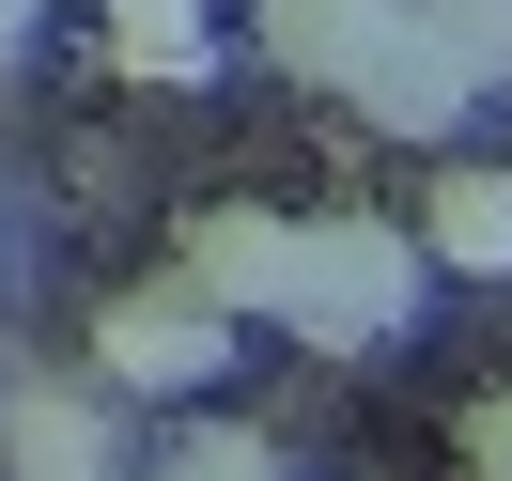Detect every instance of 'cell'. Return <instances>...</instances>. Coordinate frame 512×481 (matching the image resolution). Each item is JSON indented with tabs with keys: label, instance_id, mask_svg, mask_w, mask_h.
Masks as SVG:
<instances>
[{
	"label": "cell",
	"instance_id": "obj_3",
	"mask_svg": "<svg viewBox=\"0 0 512 481\" xmlns=\"http://www.w3.org/2000/svg\"><path fill=\"white\" fill-rule=\"evenodd\" d=\"M171 280L202 295L218 326H280V280H295V202H187L171 218Z\"/></svg>",
	"mask_w": 512,
	"mask_h": 481
},
{
	"label": "cell",
	"instance_id": "obj_4",
	"mask_svg": "<svg viewBox=\"0 0 512 481\" xmlns=\"http://www.w3.org/2000/svg\"><path fill=\"white\" fill-rule=\"evenodd\" d=\"M0 481H140L125 404H94V373H16L0 388Z\"/></svg>",
	"mask_w": 512,
	"mask_h": 481
},
{
	"label": "cell",
	"instance_id": "obj_2",
	"mask_svg": "<svg viewBox=\"0 0 512 481\" xmlns=\"http://www.w3.org/2000/svg\"><path fill=\"white\" fill-rule=\"evenodd\" d=\"M233 357H249V326H218V311L156 264V280H125V295L94 311V404H187V419H202V404L233 388Z\"/></svg>",
	"mask_w": 512,
	"mask_h": 481
},
{
	"label": "cell",
	"instance_id": "obj_11",
	"mask_svg": "<svg viewBox=\"0 0 512 481\" xmlns=\"http://www.w3.org/2000/svg\"><path fill=\"white\" fill-rule=\"evenodd\" d=\"M32 16H47V0H0V63H16V47H32Z\"/></svg>",
	"mask_w": 512,
	"mask_h": 481
},
{
	"label": "cell",
	"instance_id": "obj_8",
	"mask_svg": "<svg viewBox=\"0 0 512 481\" xmlns=\"http://www.w3.org/2000/svg\"><path fill=\"white\" fill-rule=\"evenodd\" d=\"M109 94H202V78H233V32L218 16H109Z\"/></svg>",
	"mask_w": 512,
	"mask_h": 481
},
{
	"label": "cell",
	"instance_id": "obj_5",
	"mask_svg": "<svg viewBox=\"0 0 512 481\" xmlns=\"http://www.w3.org/2000/svg\"><path fill=\"white\" fill-rule=\"evenodd\" d=\"M466 109H481V63L450 47V0H404L388 47H373V78H357V125H388V140H466Z\"/></svg>",
	"mask_w": 512,
	"mask_h": 481
},
{
	"label": "cell",
	"instance_id": "obj_10",
	"mask_svg": "<svg viewBox=\"0 0 512 481\" xmlns=\"http://www.w3.org/2000/svg\"><path fill=\"white\" fill-rule=\"evenodd\" d=\"M450 466H466V481H512V373L450 404Z\"/></svg>",
	"mask_w": 512,
	"mask_h": 481
},
{
	"label": "cell",
	"instance_id": "obj_1",
	"mask_svg": "<svg viewBox=\"0 0 512 481\" xmlns=\"http://www.w3.org/2000/svg\"><path fill=\"white\" fill-rule=\"evenodd\" d=\"M419 295H435V264H419L404 218H295L280 342H311V357H404L419 342Z\"/></svg>",
	"mask_w": 512,
	"mask_h": 481
},
{
	"label": "cell",
	"instance_id": "obj_7",
	"mask_svg": "<svg viewBox=\"0 0 512 481\" xmlns=\"http://www.w3.org/2000/svg\"><path fill=\"white\" fill-rule=\"evenodd\" d=\"M388 16H404V0H264L249 32H264V63H280V78L357 94V78H373V47H388Z\"/></svg>",
	"mask_w": 512,
	"mask_h": 481
},
{
	"label": "cell",
	"instance_id": "obj_6",
	"mask_svg": "<svg viewBox=\"0 0 512 481\" xmlns=\"http://www.w3.org/2000/svg\"><path fill=\"white\" fill-rule=\"evenodd\" d=\"M419 264L435 280H466V295H512V156H450L435 187H419Z\"/></svg>",
	"mask_w": 512,
	"mask_h": 481
},
{
	"label": "cell",
	"instance_id": "obj_9",
	"mask_svg": "<svg viewBox=\"0 0 512 481\" xmlns=\"http://www.w3.org/2000/svg\"><path fill=\"white\" fill-rule=\"evenodd\" d=\"M140 481H295V450L264 435V419H187V435H171Z\"/></svg>",
	"mask_w": 512,
	"mask_h": 481
}]
</instances>
